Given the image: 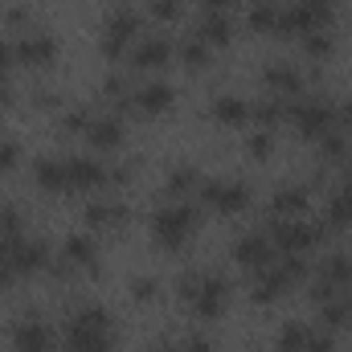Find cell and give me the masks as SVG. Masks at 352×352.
<instances>
[{"label":"cell","mask_w":352,"mask_h":352,"mask_svg":"<svg viewBox=\"0 0 352 352\" xmlns=\"http://www.w3.org/2000/svg\"><path fill=\"white\" fill-rule=\"evenodd\" d=\"M131 295H135V299H156V295H160V287H156V278H148V274H144V278H135V283H131Z\"/></svg>","instance_id":"f35d334b"},{"label":"cell","mask_w":352,"mask_h":352,"mask_svg":"<svg viewBox=\"0 0 352 352\" xmlns=\"http://www.w3.org/2000/svg\"><path fill=\"white\" fill-rule=\"evenodd\" d=\"M12 62H16V54H12V45H8V41H0V82L8 78V70H12Z\"/></svg>","instance_id":"b9f144b4"},{"label":"cell","mask_w":352,"mask_h":352,"mask_svg":"<svg viewBox=\"0 0 352 352\" xmlns=\"http://www.w3.org/2000/svg\"><path fill=\"white\" fill-rule=\"evenodd\" d=\"M148 12L156 21H176L180 16V0H148Z\"/></svg>","instance_id":"8d00e7d4"},{"label":"cell","mask_w":352,"mask_h":352,"mask_svg":"<svg viewBox=\"0 0 352 352\" xmlns=\"http://www.w3.org/2000/svg\"><path fill=\"white\" fill-rule=\"evenodd\" d=\"M33 180H37L45 192H62V188H70V184H66V160L41 156V160L33 164Z\"/></svg>","instance_id":"44dd1931"},{"label":"cell","mask_w":352,"mask_h":352,"mask_svg":"<svg viewBox=\"0 0 352 352\" xmlns=\"http://www.w3.org/2000/svg\"><path fill=\"white\" fill-rule=\"evenodd\" d=\"M115 349V324L98 303H82L66 324V352H111Z\"/></svg>","instance_id":"6da1fadb"},{"label":"cell","mask_w":352,"mask_h":352,"mask_svg":"<svg viewBox=\"0 0 352 352\" xmlns=\"http://www.w3.org/2000/svg\"><path fill=\"white\" fill-rule=\"evenodd\" d=\"M33 102H37V107H58L62 98H58L54 90H37V94H33Z\"/></svg>","instance_id":"bcb514c9"},{"label":"cell","mask_w":352,"mask_h":352,"mask_svg":"<svg viewBox=\"0 0 352 352\" xmlns=\"http://www.w3.org/2000/svg\"><path fill=\"white\" fill-rule=\"evenodd\" d=\"M291 119H295V131L303 140H324L332 127H336V115H332V102L328 98H299L291 107Z\"/></svg>","instance_id":"8992f818"},{"label":"cell","mask_w":352,"mask_h":352,"mask_svg":"<svg viewBox=\"0 0 352 352\" xmlns=\"http://www.w3.org/2000/svg\"><path fill=\"white\" fill-rule=\"evenodd\" d=\"M140 25H144V16L135 8H127V4L111 8L107 12V29H102V54L107 58H119L127 45H135L140 41Z\"/></svg>","instance_id":"5b68a950"},{"label":"cell","mask_w":352,"mask_h":352,"mask_svg":"<svg viewBox=\"0 0 352 352\" xmlns=\"http://www.w3.org/2000/svg\"><path fill=\"white\" fill-rule=\"evenodd\" d=\"M176 54H180V62H184L188 70H205V66H209V58H213V50H209L201 37L180 41V45H176Z\"/></svg>","instance_id":"484cf974"},{"label":"cell","mask_w":352,"mask_h":352,"mask_svg":"<svg viewBox=\"0 0 352 352\" xmlns=\"http://www.w3.org/2000/svg\"><path fill=\"white\" fill-rule=\"evenodd\" d=\"M209 115H213L217 123H226V127H238V123L250 119V102H246L242 94H217L213 107H209Z\"/></svg>","instance_id":"ac0fdd59"},{"label":"cell","mask_w":352,"mask_h":352,"mask_svg":"<svg viewBox=\"0 0 352 352\" xmlns=\"http://www.w3.org/2000/svg\"><path fill=\"white\" fill-rule=\"evenodd\" d=\"M12 349L16 352H50L54 349V332H50V324H45L37 311H29V316L12 328Z\"/></svg>","instance_id":"8fae6325"},{"label":"cell","mask_w":352,"mask_h":352,"mask_svg":"<svg viewBox=\"0 0 352 352\" xmlns=\"http://www.w3.org/2000/svg\"><path fill=\"white\" fill-rule=\"evenodd\" d=\"M12 54H16L21 66H50V62L58 58V37L45 33V29H29V33L12 45Z\"/></svg>","instance_id":"30bf717a"},{"label":"cell","mask_w":352,"mask_h":352,"mask_svg":"<svg viewBox=\"0 0 352 352\" xmlns=\"http://www.w3.org/2000/svg\"><path fill=\"white\" fill-rule=\"evenodd\" d=\"M332 21V0H295L283 8L278 33H316Z\"/></svg>","instance_id":"ba28073f"},{"label":"cell","mask_w":352,"mask_h":352,"mask_svg":"<svg viewBox=\"0 0 352 352\" xmlns=\"http://www.w3.org/2000/svg\"><path fill=\"white\" fill-rule=\"evenodd\" d=\"M87 144H94L98 152H115V148L123 144V119H119L115 111L94 115L90 127H87Z\"/></svg>","instance_id":"5bb4252c"},{"label":"cell","mask_w":352,"mask_h":352,"mask_svg":"<svg viewBox=\"0 0 352 352\" xmlns=\"http://www.w3.org/2000/svg\"><path fill=\"white\" fill-rule=\"evenodd\" d=\"M62 258L74 266V270H94L98 250H94V242H90L87 234H70V238H66V246H62Z\"/></svg>","instance_id":"ffe728a7"},{"label":"cell","mask_w":352,"mask_h":352,"mask_svg":"<svg viewBox=\"0 0 352 352\" xmlns=\"http://www.w3.org/2000/svg\"><path fill=\"white\" fill-rule=\"evenodd\" d=\"M192 37H201L209 50H221V45H230V37H234V25H230V16H226V12H205Z\"/></svg>","instance_id":"e0dca14e"},{"label":"cell","mask_w":352,"mask_h":352,"mask_svg":"<svg viewBox=\"0 0 352 352\" xmlns=\"http://www.w3.org/2000/svg\"><path fill=\"white\" fill-rule=\"evenodd\" d=\"M0 107H12V90L0 82Z\"/></svg>","instance_id":"c3c4849f"},{"label":"cell","mask_w":352,"mask_h":352,"mask_svg":"<svg viewBox=\"0 0 352 352\" xmlns=\"http://www.w3.org/2000/svg\"><path fill=\"white\" fill-rule=\"evenodd\" d=\"M307 336H311V328H307V324H299V320H291V324L278 332V352H303Z\"/></svg>","instance_id":"83f0119b"},{"label":"cell","mask_w":352,"mask_h":352,"mask_svg":"<svg viewBox=\"0 0 352 352\" xmlns=\"http://www.w3.org/2000/svg\"><path fill=\"white\" fill-rule=\"evenodd\" d=\"M303 209H307V188H299V184L274 188V197H270V217H299Z\"/></svg>","instance_id":"d6986e66"},{"label":"cell","mask_w":352,"mask_h":352,"mask_svg":"<svg viewBox=\"0 0 352 352\" xmlns=\"http://www.w3.org/2000/svg\"><path fill=\"white\" fill-rule=\"evenodd\" d=\"M270 148H274L270 127H263V131H254V135H250V156H254V160H266V156H270Z\"/></svg>","instance_id":"d590c367"},{"label":"cell","mask_w":352,"mask_h":352,"mask_svg":"<svg viewBox=\"0 0 352 352\" xmlns=\"http://www.w3.org/2000/svg\"><path fill=\"white\" fill-rule=\"evenodd\" d=\"M16 160H21V144L12 135H0V173H12Z\"/></svg>","instance_id":"e575fe53"},{"label":"cell","mask_w":352,"mask_h":352,"mask_svg":"<svg viewBox=\"0 0 352 352\" xmlns=\"http://www.w3.org/2000/svg\"><path fill=\"white\" fill-rule=\"evenodd\" d=\"M173 54H176L173 41L156 33V37H140V41H135V50H131V62H135L140 70H164V66L173 62Z\"/></svg>","instance_id":"4fadbf2b"},{"label":"cell","mask_w":352,"mask_h":352,"mask_svg":"<svg viewBox=\"0 0 352 352\" xmlns=\"http://www.w3.org/2000/svg\"><path fill=\"white\" fill-rule=\"evenodd\" d=\"M12 274H16V270H12V263H8V254L0 250V287H8V283H12Z\"/></svg>","instance_id":"f6af8a7d"},{"label":"cell","mask_w":352,"mask_h":352,"mask_svg":"<svg viewBox=\"0 0 352 352\" xmlns=\"http://www.w3.org/2000/svg\"><path fill=\"white\" fill-rule=\"evenodd\" d=\"M234 258L242 266H250V270H263V266H270V258H274V242H270L266 234H242V238L234 242Z\"/></svg>","instance_id":"9a60e30c"},{"label":"cell","mask_w":352,"mask_h":352,"mask_svg":"<svg viewBox=\"0 0 352 352\" xmlns=\"http://www.w3.org/2000/svg\"><path fill=\"white\" fill-rule=\"evenodd\" d=\"M25 234V213L16 205H0V242L4 238H21Z\"/></svg>","instance_id":"4dcf8cb0"},{"label":"cell","mask_w":352,"mask_h":352,"mask_svg":"<svg viewBox=\"0 0 352 352\" xmlns=\"http://www.w3.org/2000/svg\"><path fill=\"white\" fill-rule=\"evenodd\" d=\"M160 352H180V349H160Z\"/></svg>","instance_id":"681fc988"},{"label":"cell","mask_w":352,"mask_h":352,"mask_svg":"<svg viewBox=\"0 0 352 352\" xmlns=\"http://www.w3.org/2000/svg\"><path fill=\"white\" fill-rule=\"evenodd\" d=\"M230 4H234V0H201L205 12H230Z\"/></svg>","instance_id":"7dc6e473"},{"label":"cell","mask_w":352,"mask_h":352,"mask_svg":"<svg viewBox=\"0 0 352 352\" xmlns=\"http://www.w3.org/2000/svg\"><path fill=\"white\" fill-rule=\"evenodd\" d=\"M303 50H307L311 58H328V54H332V37H328L324 29H316V33H303Z\"/></svg>","instance_id":"d6a6232c"},{"label":"cell","mask_w":352,"mask_h":352,"mask_svg":"<svg viewBox=\"0 0 352 352\" xmlns=\"http://www.w3.org/2000/svg\"><path fill=\"white\" fill-rule=\"evenodd\" d=\"M102 180H111V168H102L94 156H70L66 160V184L70 188H94Z\"/></svg>","instance_id":"2e32d148"},{"label":"cell","mask_w":352,"mask_h":352,"mask_svg":"<svg viewBox=\"0 0 352 352\" xmlns=\"http://www.w3.org/2000/svg\"><path fill=\"white\" fill-rule=\"evenodd\" d=\"M164 188H168L173 197L188 192V188H201V173H197L192 164H176V168H168V180H164Z\"/></svg>","instance_id":"4316f807"},{"label":"cell","mask_w":352,"mask_h":352,"mask_svg":"<svg viewBox=\"0 0 352 352\" xmlns=\"http://www.w3.org/2000/svg\"><path fill=\"white\" fill-rule=\"evenodd\" d=\"M173 102H176V90L168 87V82H144V87H140L135 94H131V98H127V107H131L135 115H148V119L164 115Z\"/></svg>","instance_id":"7c38bea8"},{"label":"cell","mask_w":352,"mask_h":352,"mask_svg":"<svg viewBox=\"0 0 352 352\" xmlns=\"http://www.w3.org/2000/svg\"><path fill=\"white\" fill-rule=\"evenodd\" d=\"M197 230V209L192 205H184V201H168V205H160L156 209V217H152V234H156V242L160 246H184V238Z\"/></svg>","instance_id":"277c9868"},{"label":"cell","mask_w":352,"mask_h":352,"mask_svg":"<svg viewBox=\"0 0 352 352\" xmlns=\"http://www.w3.org/2000/svg\"><path fill=\"white\" fill-rule=\"evenodd\" d=\"M250 115H254V119H258L263 127H274V123H278L283 115H291V107H287V102H283V98L274 94V98H263L258 107H250Z\"/></svg>","instance_id":"f1b7e54d"},{"label":"cell","mask_w":352,"mask_h":352,"mask_svg":"<svg viewBox=\"0 0 352 352\" xmlns=\"http://www.w3.org/2000/svg\"><path fill=\"white\" fill-rule=\"evenodd\" d=\"M349 303H352V295H349Z\"/></svg>","instance_id":"f907efd6"},{"label":"cell","mask_w":352,"mask_h":352,"mask_svg":"<svg viewBox=\"0 0 352 352\" xmlns=\"http://www.w3.org/2000/svg\"><path fill=\"white\" fill-rule=\"evenodd\" d=\"M316 274H320V278H328L332 287H349V283H352V258H349V254H328V258L320 263Z\"/></svg>","instance_id":"d4e9b609"},{"label":"cell","mask_w":352,"mask_h":352,"mask_svg":"<svg viewBox=\"0 0 352 352\" xmlns=\"http://www.w3.org/2000/svg\"><path fill=\"white\" fill-rule=\"evenodd\" d=\"M90 119H94V115H90V107H66V115H62V127H66V131H87Z\"/></svg>","instance_id":"836d02e7"},{"label":"cell","mask_w":352,"mask_h":352,"mask_svg":"<svg viewBox=\"0 0 352 352\" xmlns=\"http://www.w3.org/2000/svg\"><path fill=\"white\" fill-rule=\"evenodd\" d=\"M87 221L90 226H123L127 221V205H119V201H90Z\"/></svg>","instance_id":"cb8c5ba5"},{"label":"cell","mask_w":352,"mask_h":352,"mask_svg":"<svg viewBox=\"0 0 352 352\" xmlns=\"http://www.w3.org/2000/svg\"><path fill=\"white\" fill-rule=\"evenodd\" d=\"M4 21H8V25H16V29H21V25H29V8H25V4H12V8H8V12H4Z\"/></svg>","instance_id":"7bdbcfd3"},{"label":"cell","mask_w":352,"mask_h":352,"mask_svg":"<svg viewBox=\"0 0 352 352\" xmlns=\"http://www.w3.org/2000/svg\"><path fill=\"white\" fill-rule=\"evenodd\" d=\"M180 352H213V349H209V340H205V336H184Z\"/></svg>","instance_id":"ee69618b"},{"label":"cell","mask_w":352,"mask_h":352,"mask_svg":"<svg viewBox=\"0 0 352 352\" xmlns=\"http://www.w3.org/2000/svg\"><path fill=\"white\" fill-rule=\"evenodd\" d=\"M263 82L274 90L278 98H287V94H299V90H303V74H299L295 66H266Z\"/></svg>","instance_id":"7402d4cb"},{"label":"cell","mask_w":352,"mask_h":352,"mask_svg":"<svg viewBox=\"0 0 352 352\" xmlns=\"http://www.w3.org/2000/svg\"><path fill=\"white\" fill-rule=\"evenodd\" d=\"M332 115H336V127L340 131H352V98H344L340 107H332Z\"/></svg>","instance_id":"60d3db41"},{"label":"cell","mask_w":352,"mask_h":352,"mask_svg":"<svg viewBox=\"0 0 352 352\" xmlns=\"http://www.w3.org/2000/svg\"><path fill=\"white\" fill-rule=\"evenodd\" d=\"M336 344H332V332H311L307 336V344H303V352H332Z\"/></svg>","instance_id":"ab89813d"},{"label":"cell","mask_w":352,"mask_h":352,"mask_svg":"<svg viewBox=\"0 0 352 352\" xmlns=\"http://www.w3.org/2000/svg\"><path fill=\"white\" fill-rule=\"evenodd\" d=\"M307 291H311V299H316V303H328V299H336V295H340V287H332V283H328V278H320V274L311 278V287H307Z\"/></svg>","instance_id":"74e56055"},{"label":"cell","mask_w":352,"mask_h":352,"mask_svg":"<svg viewBox=\"0 0 352 352\" xmlns=\"http://www.w3.org/2000/svg\"><path fill=\"white\" fill-rule=\"evenodd\" d=\"M0 250L8 254V263L16 274H33V270H41V266L50 263V250H45V242L41 238H4L0 242Z\"/></svg>","instance_id":"9c48e42d"},{"label":"cell","mask_w":352,"mask_h":352,"mask_svg":"<svg viewBox=\"0 0 352 352\" xmlns=\"http://www.w3.org/2000/svg\"><path fill=\"white\" fill-rule=\"evenodd\" d=\"M278 25H283V4H274V0H254L250 4V29L278 33Z\"/></svg>","instance_id":"603a6c76"},{"label":"cell","mask_w":352,"mask_h":352,"mask_svg":"<svg viewBox=\"0 0 352 352\" xmlns=\"http://www.w3.org/2000/svg\"><path fill=\"white\" fill-rule=\"evenodd\" d=\"M180 295L192 303V311H197V316L213 320V316H221V311H226V303H230V283H226L221 274L184 270V278H180Z\"/></svg>","instance_id":"7a4b0ae2"},{"label":"cell","mask_w":352,"mask_h":352,"mask_svg":"<svg viewBox=\"0 0 352 352\" xmlns=\"http://www.w3.org/2000/svg\"><path fill=\"white\" fill-rule=\"evenodd\" d=\"M201 201L213 209V213H221V217H234V213H242L246 205H250V188L242 184V180H201Z\"/></svg>","instance_id":"52a82bcc"},{"label":"cell","mask_w":352,"mask_h":352,"mask_svg":"<svg viewBox=\"0 0 352 352\" xmlns=\"http://www.w3.org/2000/svg\"><path fill=\"white\" fill-rule=\"evenodd\" d=\"M324 324H328V328H344V324H352L349 295H336V299H328V303H324Z\"/></svg>","instance_id":"f546056e"},{"label":"cell","mask_w":352,"mask_h":352,"mask_svg":"<svg viewBox=\"0 0 352 352\" xmlns=\"http://www.w3.org/2000/svg\"><path fill=\"white\" fill-rule=\"evenodd\" d=\"M320 144H324V156H328V160H344V156H349V140H344L340 127H332Z\"/></svg>","instance_id":"1f68e13d"},{"label":"cell","mask_w":352,"mask_h":352,"mask_svg":"<svg viewBox=\"0 0 352 352\" xmlns=\"http://www.w3.org/2000/svg\"><path fill=\"white\" fill-rule=\"evenodd\" d=\"M266 238L283 254H307V250H316L324 242V226L320 221H303V217H270Z\"/></svg>","instance_id":"3957f363"}]
</instances>
